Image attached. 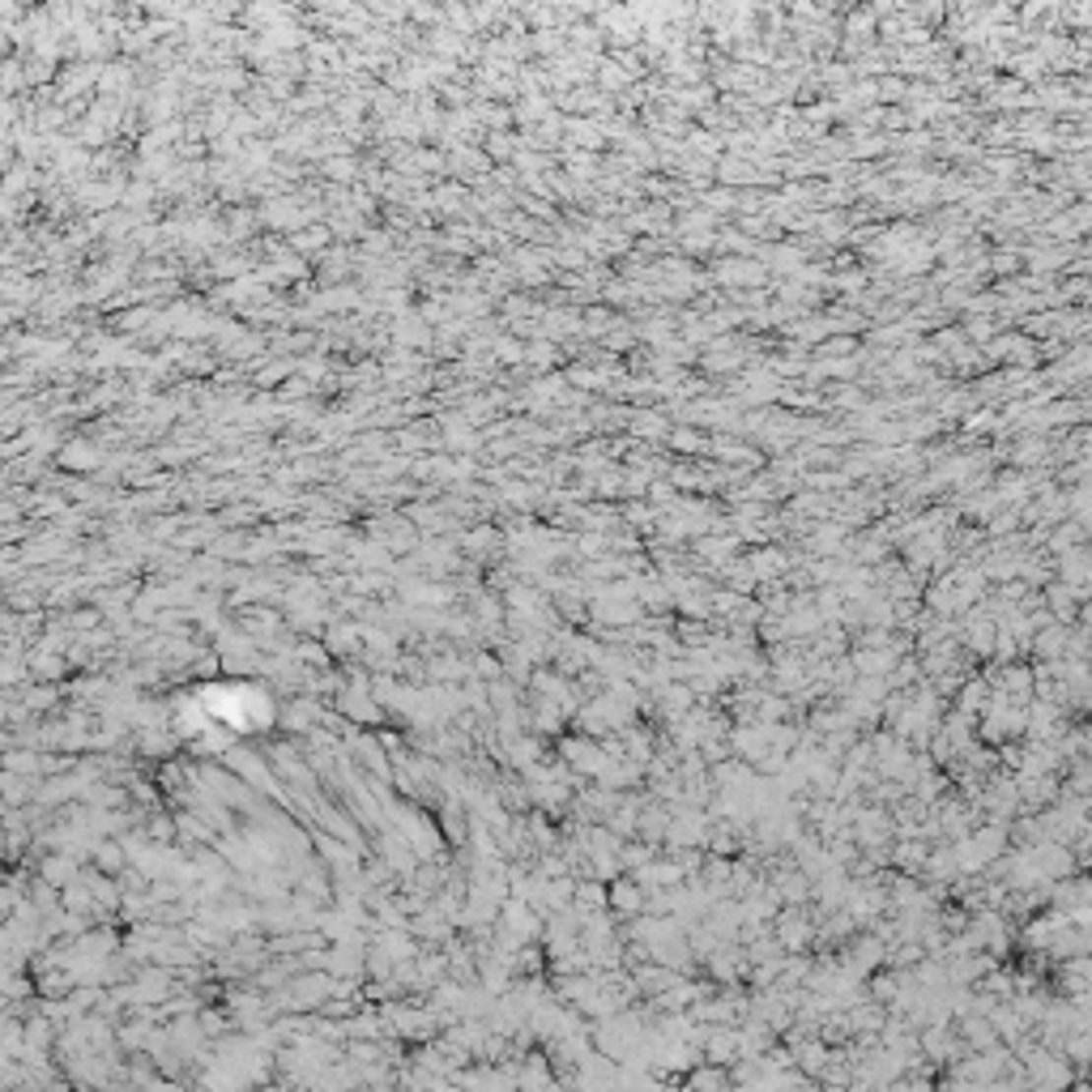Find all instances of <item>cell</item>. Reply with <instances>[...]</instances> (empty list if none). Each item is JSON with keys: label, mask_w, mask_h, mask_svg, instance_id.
<instances>
[{"label": "cell", "mask_w": 1092, "mask_h": 1092, "mask_svg": "<svg viewBox=\"0 0 1092 1092\" xmlns=\"http://www.w3.org/2000/svg\"><path fill=\"white\" fill-rule=\"evenodd\" d=\"M530 43H534V51L538 56H559L563 51V26H546V31H530Z\"/></svg>", "instance_id": "1"}, {"label": "cell", "mask_w": 1092, "mask_h": 1092, "mask_svg": "<svg viewBox=\"0 0 1092 1092\" xmlns=\"http://www.w3.org/2000/svg\"><path fill=\"white\" fill-rule=\"evenodd\" d=\"M883 34H901V22H883ZM918 34H927V31H918V26L905 31V38H918Z\"/></svg>", "instance_id": "2"}]
</instances>
